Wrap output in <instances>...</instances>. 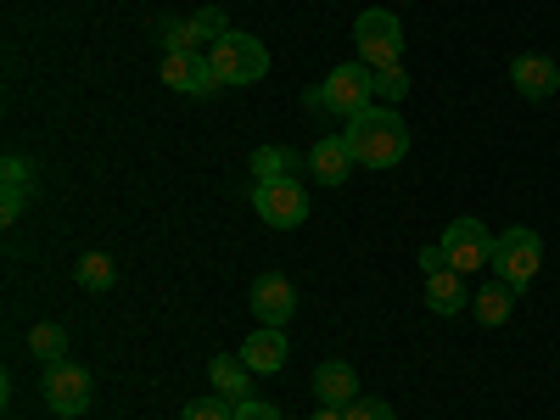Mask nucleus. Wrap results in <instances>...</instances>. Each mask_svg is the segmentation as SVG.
I'll list each match as a JSON object with an SVG mask.
<instances>
[{"label": "nucleus", "instance_id": "b1692460", "mask_svg": "<svg viewBox=\"0 0 560 420\" xmlns=\"http://www.w3.org/2000/svg\"><path fill=\"white\" fill-rule=\"evenodd\" d=\"M185 420H236V404L230 398H197V404H185Z\"/></svg>", "mask_w": 560, "mask_h": 420}, {"label": "nucleus", "instance_id": "dca6fc26", "mask_svg": "<svg viewBox=\"0 0 560 420\" xmlns=\"http://www.w3.org/2000/svg\"><path fill=\"white\" fill-rule=\"evenodd\" d=\"M208 376H213V393H219V398H230V404H242V398H247V387H253V370H247V359H242V353H213Z\"/></svg>", "mask_w": 560, "mask_h": 420}, {"label": "nucleus", "instance_id": "4be33fe9", "mask_svg": "<svg viewBox=\"0 0 560 420\" xmlns=\"http://www.w3.org/2000/svg\"><path fill=\"white\" fill-rule=\"evenodd\" d=\"M370 90H376L382 107H398V102L409 96V79H404L398 62H393V68H370Z\"/></svg>", "mask_w": 560, "mask_h": 420}, {"label": "nucleus", "instance_id": "6e6552de", "mask_svg": "<svg viewBox=\"0 0 560 420\" xmlns=\"http://www.w3.org/2000/svg\"><path fill=\"white\" fill-rule=\"evenodd\" d=\"M45 404H51V415H62V420H73V415H84L90 409V370H79V364H51L45 370Z\"/></svg>", "mask_w": 560, "mask_h": 420}, {"label": "nucleus", "instance_id": "f03ea898", "mask_svg": "<svg viewBox=\"0 0 560 420\" xmlns=\"http://www.w3.org/2000/svg\"><path fill=\"white\" fill-rule=\"evenodd\" d=\"M538 264H544V242L533 236L527 224H510L499 236V247H493V275L504 280L510 292H527V280L538 275Z\"/></svg>", "mask_w": 560, "mask_h": 420}, {"label": "nucleus", "instance_id": "a211bd4d", "mask_svg": "<svg viewBox=\"0 0 560 420\" xmlns=\"http://www.w3.org/2000/svg\"><path fill=\"white\" fill-rule=\"evenodd\" d=\"M510 308H516V292H510L504 280H488L482 292H471V314H477L482 325H504Z\"/></svg>", "mask_w": 560, "mask_h": 420}, {"label": "nucleus", "instance_id": "393cba45", "mask_svg": "<svg viewBox=\"0 0 560 420\" xmlns=\"http://www.w3.org/2000/svg\"><path fill=\"white\" fill-rule=\"evenodd\" d=\"M191 28H197V39H213V45H219V39L230 34V18H224L219 7H202V12L191 18Z\"/></svg>", "mask_w": 560, "mask_h": 420}, {"label": "nucleus", "instance_id": "cd10ccee", "mask_svg": "<svg viewBox=\"0 0 560 420\" xmlns=\"http://www.w3.org/2000/svg\"><path fill=\"white\" fill-rule=\"evenodd\" d=\"M420 269H427V275L448 269V253H443V242H432V247H420Z\"/></svg>", "mask_w": 560, "mask_h": 420}, {"label": "nucleus", "instance_id": "c756f323", "mask_svg": "<svg viewBox=\"0 0 560 420\" xmlns=\"http://www.w3.org/2000/svg\"><path fill=\"white\" fill-rule=\"evenodd\" d=\"M314 420H348V415H342V409H331V404H319V409H314Z\"/></svg>", "mask_w": 560, "mask_h": 420}, {"label": "nucleus", "instance_id": "0eeeda50", "mask_svg": "<svg viewBox=\"0 0 560 420\" xmlns=\"http://www.w3.org/2000/svg\"><path fill=\"white\" fill-rule=\"evenodd\" d=\"M319 84H325V102H331L337 118H353L364 107H376V90H370V68L364 62H342V68L325 73Z\"/></svg>", "mask_w": 560, "mask_h": 420}, {"label": "nucleus", "instance_id": "a878e982", "mask_svg": "<svg viewBox=\"0 0 560 420\" xmlns=\"http://www.w3.org/2000/svg\"><path fill=\"white\" fill-rule=\"evenodd\" d=\"M342 415H348V420H393V404H382V398H353Z\"/></svg>", "mask_w": 560, "mask_h": 420}, {"label": "nucleus", "instance_id": "1a4fd4ad", "mask_svg": "<svg viewBox=\"0 0 560 420\" xmlns=\"http://www.w3.org/2000/svg\"><path fill=\"white\" fill-rule=\"evenodd\" d=\"M163 84L179 90V96H213L219 73H213V62L202 51H168L163 57Z\"/></svg>", "mask_w": 560, "mask_h": 420}, {"label": "nucleus", "instance_id": "39448f33", "mask_svg": "<svg viewBox=\"0 0 560 420\" xmlns=\"http://www.w3.org/2000/svg\"><path fill=\"white\" fill-rule=\"evenodd\" d=\"M493 247H499V236H493L482 219H454V224L443 230L448 269H459V275H482V269H493Z\"/></svg>", "mask_w": 560, "mask_h": 420}, {"label": "nucleus", "instance_id": "f257e3e1", "mask_svg": "<svg viewBox=\"0 0 560 420\" xmlns=\"http://www.w3.org/2000/svg\"><path fill=\"white\" fill-rule=\"evenodd\" d=\"M348 147H353V158L364 168H393L409 152V124L398 118V107L376 102V107H364V113L348 118Z\"/></svg>", "mask_w": 560, "mask_h": 420}, {"label": "nucleus", "instance_id": "c85d7f7f", "mask_svg": "<svg viewBox=\"0 0 560 420\" xmlns=\"http://www.w3.org/2000/svg\"><path fill=\"white\" fill-rule=\"evenodd\" d=\"M303 107H314V113H331V102H325V84H308V90H303Z\"/></svg>", "mask_w": 560, "mask_h": 420}, {"label": "nucleus", "instance_id": "5701e85b", "mask_svg": "<svg viewBox=\"0 0 560 420\" xmlns=\"http://www.w3.org/2000/svg\"><path fill=\"white\" fill-rule=\"evenodd\" d=\"M158 45H163V57H168V51H197L202 39H197V28H191V23L163 18V23H158Z\"/></svg>", "mask_w": 560, "mask_h": 420}, {"label": "nucleus", "instance_id": "412c9836", "mask_svg": "<svg viewBox=\"0 0 560 420\" xmlns=\"http://www.w3.org/2000/svg\"><path fill=\"white\" fill-rule=\"evenodd\" d=\"M73 275H79V287H84V292H113V280H118V269H113L107 253H84Z\"/></svg>", "mask_w": 560, "mask_h": 420}, {"label": "nucleus", "instance_id": "20e7f679", "mask_svg": "<svg viewBox=\"0 0 560 420\" xmlns=\"http://www.w3.org/2000/svg\"><path fill=\"white\" fill-rule=\"evenodd\" d=\"M208 62H213L219 84H258L269 73V51H264L258 34H224Z\"/></svg>", "mask_w": 560, "mask_h": 420}, {"label": "nucleus", "instance_id": "ddd939ff", "mask_svg": "<svg viewBox=\"0 0 560 420\" xmlns=\"http://www.w3.org/2000/svg\"><path fill=\"white\" fill-rule=\"evenodd\" d=\"M314 398H319V404H331V409H348V404L359 398V376H353V364L325 359V364L314 370Z\"/></svg>", "mask_w": 560, "mask_h": 420}, {"label": "nucleus", "instance_id": "f8f14e48", "mask_svg": "<svg viewBox=\"0 0 560 420\" xmlns=\"http://www.w3.org/2000/svg\"><path fill=\"white\" fill-rule=\"evenodd\" d=\"M353 147H348V135H325V140H314V152H308V168H314V179L319 185H342L348 174H353Z\"/></svg>", "mask_w": 560, "mask_h": 420}, {"label": "nucleus", "instance_id": "7ed1b4c3", "mask_svg": "<svg viewBox=\"0 0 560 420\" xmlns=\"http://www.w3.org/2000/svg\"><path fill=\"white\" fill-rule=\"evenodd\" d=\"M353 45H359V62H364V68H393V62L404 57V23H398L387 7L359 12V23H353Z\"/></svg>", "mask_w": 560, "mask_h": 420}, {"label": "nucleus", "instance_id": "2eb2a0df", "mask_svg": "<svg viewBox=\"0 0 560 420\" xmlns=\"http://www.w3.org/2000/svg\"><path fill=\"white\" fill-rule=\"evenodd\" d=\"M28 191H34V168H28V158H7V163H0V219L12 224V219L23 213Z\"/></svg>", "mask_w": 560, "mask_h": 420}, {"label": "nucleus", "instance_id": "423d86ee", "mask_svg": "<svg viewBox=\"0 0 560 420\" xmlns=\"http://www.w3.org/2000/svg\"><path fill=\"white\" fill-rule=\"evenodd\" d=\"M253 208L269 230H298L308 219V197L298 179H258L253 185Z\"/></svg>", "mask_w": 560, "mask_h": 420}, {"label": "nucleus", "instance_id": "4468645a", "mask_svg": "<svg viewBox=\"0 0 560 420\" xmlns=\"http://www.w3.org/2000/svg\"><path fill=\"white\" fill-rule=\"evenodd\" d=\"M510 79H516V90L527 102H549L560 90V68L549 57H516V62H510Z\"/></svg>", "mask_w": 560, "mask_h": 420}, {"label": "nucleus", "instance_id": "9b49d317", "mask_svg": "<svg viewBox=\"0 0 560 420\" xmlns=\"http://www.w3.org/2000/svg\"><path fill=\"white\" fill-rule=\"evenodd\" d=\"M287 331L280 325H258V331L242 342V359H247V370L253 376H275V370H287Z\"/></svg>", "mask_w": 560, "mask_h": 420}, {"label": "nucleus", "instance_id": "9d476101", "mask_svg": "<svg viewBox=\"0 0 560 420\" xmlns=\"http://www.w3.org/2000/svg\"><path fill=\"white\" fill-rule=\"evenodd\" d=\"M253 314H258V325H287L298 314V287L280 269L258 275L253 280Z\"/></svg>", "mask_w": 560, "mask_h": 420}, {"label": "nucleus", "instance_id": "6ab92c4d", "mask_svg": "<svg viewBox=\"0 0 560 420\" xmlns=\"http://www.w3.org/2000/svg\"><path fill=\"white\" fill-rule=\"evenodd\" d=\"M28 348H34V359L51 370V364H62L68 359V331L57 319H39V325H28Z\"/></svg>", "mask_w": 560, "mask_h": 420}, {"label": "nucleus", "instance_id": "aec40b11", "mask_svg": "<svg viewBox=\"0 0 560 420\" xmlns=\"http://www.w3.org/2000/svg\"><path fill=\"white\" fill-rule=\"evenodd\" d=\"M298 168H303V158L287 152V147H258L253 152V174L258 179H298Z\"/></svg>", "mask_w": 560, "mask_h": 420}, {"label": "nucleus", "instance_id": "bb28decb", "mask_svg": "<svg viewBox=\"0 0 560 420\" xmlns=\"http://www.w3.org/2000/svg\"><path fill=\"white\" fill-rule=\"evenodd\" d=\"M236 420H280V409L275 404H258V398H242L236 404Z\"/></svg>", "mask_w": 560, "mask_h": 420}, {"label": "nucleus", "instance_id": "f3484780", "mask_svg": "<svg viewBox=\"0 0 560 420\" xmlns=\"http://www.w3.org/2000/svg\"><path fill=\"white\" fill-rule=\"evenodd\" d=\"M427 308H432V314H459V308H471V292H465V275H459V269L427 275Z\"/></svg>", "mask_w": 560, "mask_h": 420}]
</instances>
